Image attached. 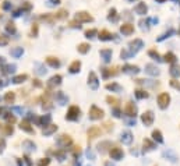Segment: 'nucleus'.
<instances>
[{
    "mask_svg": "<svg viewBox=\"0 0 180 166\" xmlns=\"http://www.w3.org/2000/svg\"><path fill=\"white\" fill-rule=\"evenodd\" d=\"M80 113H81V110H80L78 106L73 105L69 108V112H67V115H66V119L67 120H77L80 117Z\"/></svg>",
    "mask_w": 180,
    "mask_h": 166,
    "instance_id": "f257e3e1",
    "label": "nucleus"
},
{
    "mask_svg": "<svg viewBox=\"0 0 180 166\" xmlns=\"http://www.w3.org/2000/svg\"><path fill=\"white\" fill-rule=\"evenodd\" d=\"M103 117V110L101 108H98V106H91L90 109V119L92 120H99Z\"/></svg>",
    "mask_w": 180,
    "mask_h": 166,
    "instance_id": "f03ea898",
    "label": "nucleus"
},
{
    "mask_svg": "<svg viewBox=\"0 0 180 166\" xmlns=\"http://www.w3.org/2000/svg\"><path fill=\"white\" fill-rule=\"evenodd\" d=\"M76 20L78 22H91L94 21V17L90 13H87V11H78L76 14Z\"/></svg>",
    "mask_w": 180,
    "mask_h": 166,
    "instance_id": "7ed1b4c3",
    "label": "nucleus"
},
{
    "mask_svg": "<svg viewBox=\"0 0 180 166\" xmlns=\"http://www.w3.org/2000/svg\"><path fill=\"white\" fill-rule=\"evenodd\" d=\"M169 102H170V96L169 94L166 92H162V94L158 96V103H159V108L161 109H166L169 106Z\"/></svg>",
    "mask_w": 180,
    "mask_h": 166,
    "instance_id": "20e7f679",
    "label": "nucleus"
},
{
    "mask_svg": "<svg viewBox=\"0 0 180 166\" xmlns=\"http://www.w3.org/2000/svg\"><path fill=\"white\" fill-rule=\"evenodd\" d=\"M88 84H90V87L92 88V90H97L98 85H99V81H98V76L95 74L94 71H91L90 74H88Z\"/></svg>",
    "mask_w": 180,
    "mask_h": 166,
    "instance_id": "39448f33",
    "label": "nucleus"
},
{
    "mask_svg": "<svg viewBox=\"0 0 180 166\" xmlns=\"http://www.w3.org/2000/svg\"><path fill=\"white\" fill-rule=\"evenodd\" d=\"M141 120H142V123H144L145 126H151L152 123H154V113L151 110H147L144 115L141 116Z\"/></svg>",
    "mask_w": 180,
    "mask_h": 166,
    "instance_id": "423d86ee",
    "label": "nucleus"
},
{
    "mask_svg": "<svg viewBox=\"0 0 180 166\" xmlns=\"http://www.w3.org/2000/svg\"><path fill=\"white\" fill-rule=\"evenodd\" d=\"M101 133H102V130L99 129V127H98V126H92L90 130H88V133H87V134H88V138H90V140H94V138L99 137Z\"/></svg>",
    "mask_w": 180,
    "mask_h": 166,
    "instance_id": "0eeeda50",
    "label": "nucleus"
},
{
    "mask_svg": "<svg viewBox=\"0 0 180 166\" xmlns=\"http://www.w3.org/2000/svg\"><path fill=\"white\" fill-rule=\"evenodd\" d=\"M124 113L129 116H136L137 113V108L134 106L133 102H127L126 105H124Z\"/></svg>",
    "mask_w": 180,
    "mask_h": 166,
    "instance_id": "6e6552de",
    "label": "nucleus"
},
{
    "mask_svg": "<svg viewBox=\"0 0 180 166\" xmlns=\"http://www.w3.org/2000/svg\"><path fill=\"white\" fill-rule=\"evenodd\" d=\"M110 156L113 159H122L123 158V155H124V152H123V149L122 148H119V147H113V148L110 149Z\"/></svg>",
    "mask_w": 180,
    "mask_h": 166,
    "instance_id": "1a4fd4ad",
    "label": "nucleus"
},
{
    "mask_svg": "<svg viewBox=\"0 0 180 166\" xmlns=\"http://www.w3.org/2000/svg\"><path fill=\"white\" fill-rule=\"evenodd\" d=\"M120 32L124 34V35H131L134 32V25L133 24H130V22H126V24H123L120 27Z\"/></svg>",
    "mask_w": 180,
    "mask_h": 166,
    "instance_id": "9d476101",
    "label": "nucleus"
},
{
    "mask_svg": "<svg viewBox=\"0 0 180 166\" xmlns=\"http://www.w3.org/2000/svg\"><path fill=\"white\" fill-rule=\"evenodd\" d=\"M98 38L101 41H110L113 39V34H110L108 29H102V31L98 32Z\"/></svg>",
    "mask_w": 180,
    "mask_h": 166,
    "instance_id": "9b49d317",
    "label": "nucleus"
},
{
    "mask_svg": "<svg viewBox=\"0 0 180 166\" xmlns=\"http://www.w3.org/2000/svg\"><path fill=\"white\" fill-rule=\"evenodd\" d=\"M134 11L137 13V14H141V15H144L147 14V11H148V7H147V4L144 3V2H140V3L134 7Z\"/></svg>",
    "mask_w": 180,
    "mask_h": 166,
    "instance_id": "f8f14e48",
    "label": "nucleus"
},
{
    "mask_svg": "<svg viewBox=\"0 0 180 166\" xmlns=\"http://www.w3.org/2000/svg\"><path fill=\"white\" fill-rule=\"evenodd\" d=\"M129 46H130L131 50L137 52V50H140L141 47H142V41H141V39H134V41H131V42L129 44Z\"/></svg>",
    "mask_w": 180,
    "mask_h": 166,
    "instance_id": "ddd939ff",
    "label": "nucleus"
},
{
    "mask_svg": "<svg viewBox=\"0 0 180 166\" xmlns=\"http://www.w3.org/2000/svg\"><path fill=\"white\" fill-rule=\"evenodd\" d=\"M102 74H103L105 78H109V77L116 76V74H117V69H116V67H110V69H102Z\"/></svg>",
    "mask_w": 180,
    "mask_h": 166,
    "instance_id": "4468645a",
    "label": "nucleus"
},
{
    "mask_svg": "<svg viewBox=\"0 0 180 166\" xmlns=\"http://www.w3.org/2000/svg\"><path fill=\"white\" fill-rule=\"evenodd\" d=\"M90 49H91V45H90V44H87V42H83V44H80V45H78V47H77L78 53H81V54L88 53V52H90Z\"/></svg>",
    "mask_w": 180,
    "mask_h": 166,
    "instance_id": "2eb2a0df",
    "label": "nucleus"
},
{
    "mask_svg": "<svg viewBox=\"0 0 180 166\" xmlns=\"http://www.w3.org/2000/svg\"><path fill=\"white\" fill-rule=\"evenodd\" d=\"M123 71L124 73H138L140 71V67L134 64H124L123 66Z\"/></svg>",
    "mask_w": 180,
    "mask_h": 166,
    "instance_id": "dca6fc26",
    "label": "nucleus"
},
{
    "mask_svg": "<svg viewBox=\"0 0 180 166\" xmlns=\"http://www.w3.org/2000/svg\"><path fill=\"white\" fill-rule=\"evenodd\" d=\"M53 17H54V20H64V18L69 17V11L64 10V8H61L56 14H53Z\"/></svg>",
    "mask_w": 180,
    "mask_h": 166,
    "instance_id": "f3484780",
    "label": "nucleus"
},
{
    "mask_svg": "<svg viewBox=\"0 0 180 166\" xmlns=\"http://www.w3.org/2000/svg\"><path fill=\"white\" fill-rule=\"evenodd\" d=\"M20 127H21V130L27 131V133H31V134L34 133V129L31 127V123H29L28 120H22L21 124H20Z\"/></svg>",
    "mask_w": 180,
    "mask_h": 166,
    "instance_id": "a211bd4d",
    "label": "nucleus"
},
{
    "mask_svg": "<svg viewBox=\"0 0 180 166\" xmlns=\"http://www.w3.org/2000/svg\"><path fill=\"white\" fill-rule=\"evenodd\" d=\"M99 54H101V57L105 61H109L112 59V49H102V50L99 52Z\"/></svg>",
    "mask_w": 180,
    "mask_h": 166,
    "instance_id": "6ab92c4d",
    "label": "nucleus"
},
{
    "mask_svg": "<svg viewBox=\"0 0 180 166\" xmlns=\"http://www.w3.org/2000/svg\"><path fill=\"white\" fill-rule=\"evenodd\" d=\"M80 69H81V61H80V60H74L71 64H70V67H69L70 73H78Z\"/></svg>",
    "mask_w": 180,
    "mask_h": 166,
    "instance_id": "aec40b11",
    "label": "nucleus"
},
{
    "mask_svg": "<svg viewBox=\"0 0 180 166\" xmlns=\"http://www.w3.org/2000/svg\"><path fill=\"white\" fill-rule=\"evenodd\" d=\"M46 63L49 66H52V67H59L60 66V61H59L57 57H53V56H49V57H46Z\"/></svg>",
    "mask_w": 180,
    "mask_h": 166,
    "instance_id": "412c9836",
    "label": "nucleus"
},
{
    "mask_svg": "<svg viewBox=\"0 0 180 166\" xmlns=\"http://www.w3.org/2000/svg\"><path fill=\"white\" fill-rule=\"evenodd\" d=\"M163 60L166 61V63H176V54L172 53V52H168V53L163 56Z\"/></svg>",
    "mask_w": 180,
    "mask_h": 166,
    "instance_id": "4be33fe9",
    "label": "nucleus"
},
{
    "mask_svg": "<svg viewBox=\"0 0 180 166\" xmlns=\"http://www.w3.org/2000/svg\"><path fill=\"white\" fill-rule=\"evenodd\" d=\"M15 99V94L13 92V91H10V92H7V94L4 95V101H6V103H13Z\"/></svg>",
    "mask_w": 180,
    "mask_h": 166,
    "instance_id": "5701e85b",
    "label": "nucleus"
},
{
    "mask_svg": "<svg viewBox=\"0 0 180 166\" xmlns=\"http://www.w3.org/2000/svg\"><path fill=\"white\" fill-rule=\"evenodd\" d=\"M147 71L149 73V74H154V76H156V74H159V69L156 67V66H154V64H147Z\"/></svg>",
    "mask_w": 180,
    "mask_h": 166,
    "instance_id": "b1692460",
    "label": "nucleus"
},
{
    "mask_svg": "<svg viewBox=\"0 0 180 166\" xmlns=\"http://www.w3.org/2000/svg\"><path fill=\"white\" fill-rule=\"evenodd\" d=\"M117 13H116V8H110L109 10V15H108V20L109 21H117Z\"/></svg>",
    "mask_w": 180,
    "mask_h": 166,
    "instance_id": "393cba45",
    "label": "nucleus"
},
{
    "mask_svg": "<svg viewBox=\"0 0 180 166\" xmlns=\"http://www.w3.org/2000/svg\"><path fill=\"white\" fill-rule=\"evenodd\" d=\"M106 102H108L109 105H112V106H117L120 103V101L117 99V98H115V96H108V98H106Z\"/></svg>",
    "mask_w": 180,
    "mask_h": 166,
    "instance_id": "a878e982",
    "label": "nucleus"
},
{
    "mask_svg": "<svg viewBox=\"0 0 180 166\" xmlns=\"http://www.w3.org/2000/svg\"><path fill=\"white\" fill-rule=\"evenodd\" d=\"M27 78H28V76H27V74H21V76H17V77H14V80H13V83H15V84L24 83V81H25Z\"/></svg>",
    "mask_w": 180,
    "mask_h": 166,
    "instance_id": "bb28decb",
    "label": "nucleus"
},
{
    "mask_svg": "<svg viewBox=\"0 0 180 166\" xmlns=\"http://www.w3.org/2000/svg\"><path fill=\"white\" fill-rule=\"evenodd\" d=\"M106 90H112V91H120V90H122V87H120L119 84L112 83V84H106Z\"/></svg>",
    "mask_w": 180,
    "mask_h": 166,
    "instance_id": "cd10ccee",
    "label": "nucleus"
},
{
    "mask_svg": "<svg viewBox=\"0 0 180 166\" xmlns=\"http://www.w3.org/2000/svg\"><path fill=\"white\" fill-rule=\"evenodd\" d=\"M136 96L140 98V99H144V98H148V92L144 90H137L136 91Z\"/></svg>",
    "mask_w": 180,
    "mask_h": 166,
    "instance_id": "c85d7f7f",
    "label": "nucleus"
},
{
    "mask_svg": "<svg viewBox=\"0 0 180 166\" xmlns=\"http://www.w3.org/2000/svg\"><path fill=\"white\" fill-rule=\"evenodd\" d=\"M60 81H61V76H54V77H52L51 78V81H49V87H52V85H54V84H60Z\"/></svg>",
    "mask_w": 180,
    "mask_h": 166,
    "instance_id": "c756f323",
    "label": "nucleus"
},
{
    "mask_svg": "<svg viewBox=\"0 0 180 166\" xmlns=\"http://www.w3.org/2000/svg\"><path fill=\"white\" fill-rule=\"evenodd\" d=\"M169 84H170V87H173L175 90H177V91H180V83L177 81L176 78H172L169 81Z\"/></svg>",
    "mask_w": 180,
    "mask_h": 166,
    "instance_id": "7c9ffc66",
    "label": "nucleus"
},
{
    "mask_svg": "<svg viewBox=\"0 0 180 166\" xmlns=\"http://www.w3.org/2000/svg\"><path fill=\"white\" fill-rule=\"evenodd\" d=\"M61 144L63 145H70L71 144V137L70 135H61Z\"/></svg>",
    "mask_w": 180,
    "mask_h": 166,
    "instance_id": "2f4dec72",
    "label": "nucleus"
},
{
    "mask_svg": "<svg viewBox=\"0 0 180 166\" xmlns=\"http://www.w3.org/2000/svg\"><path fill=\"white\" fill-rule=\"evenodd\" d=\"M170 74L173 77H176L180 74V66H172V69H170Z\"/></svg>",
    "mask_w": 180,
    "mask_h": 166,
    "instance_id": "473e14b6",
    "label": "nucleus"
},
{
    "mask_svg": "<svg viewBox=\"0 0 180 166\" xmlns=\"http://www.w3.org/2000/svg\"><path fill=\"white\" fill-rule=\"evenodd\" d=\"M57 130V126H54V124H51V126L47 127V129H45L43 130V134H52L53 131Z\"/></svg>",
    "mask_w": 180,
    "mask_h": 166,
    "instance_id": "72a5a7b5",
    "label": "nucleus"
},
{
    "mask_svg": "<svg viewBox=\"0 0 180 166\" xmlns=\"http://www.w3.org/2000/svg\"><path fill=\"white\" fill-rule=\"evenodd\" d=\"M41 20H45L47 22H53L54 17H53V14H45V15H41Z\"/></svg>",
    "mask_w": 180,
    "mask_h": 166,
    "instance_id": "f704fd0d",
    "label": "nucleus"
},
{
    "mask_svg": "<svg viewBox=\"0 0 180 166\" xmlns=\"http://www.w3.org/2000/svg\"><path fill=\"white\" fill-rule=\"evenodd\" d=\"M152 137H154L155 140H158V142H162V134H161L159 130H155L154 133H152Z\"/></svg>",
    "mask_w": 180,
    "mask_h": 166,
    "instance_id": "c9c22d12",
    "label": "nucleus"
},
{
    "mask_svg": "<svg viewBox=\"0 0 180 166\" xmlns=\"http://www.w3.org/2000/svg\"><path fill=\"white\" fill-rule=\"evenodd\" d=\"M97 34H98V31H97V29H94V28H92V29H87V31H85V36H87V38H92V36L97 35Z\"/></svg>",
    "mask_w": 180,
    "mask_h": 166,
    "instance_id": "e433bc0d",
    "label": "nucleus"
},
{
    "mask_svg": "<svg viewBox=\"0 0 180 166\" xmlns=\"http://www.w3.org/2000/svg\"><path fill=\"white\" fill-rule=\"evenodd\" d=\"M6 29H7L8 32H11V34L15 32V27H14V24H13V22H7V25H6Z\"/></svg>",
    "mask_w": 180,
    "mask_h": 166,
    "instance_id": "4c0bfd02",
    "label": "nucleus"
},
{
    "mask_svg": "<svg viewBox=\"0 0 180 166\" xmlns=\"http://www.w3.org/2000/svg\"><path fill=\"white\" fill-rule=\"evenodd\" d=\"M8 44V36L0 35V45H7Z\"/></svg>",
    "mask_w": 180,
    "mask_h": 166,
    "instance_id": "58836bf2",
    "label": "nucleus"
},
{
    "mask_svg": "<svg viewBox=\"0 0 180 166\" xmlns=\"http://www.w3.org/2000/svg\"><path fill=\"white\" fill-rule=\"evenodd\" d=\"M148 54H149L151 57H154V59H159V53L155 50V49H151V50L148 52Z\"/></svg>",
    "mask_w": 180,
    "mask_h": 166,
    "instance_id": "ea45409f",
    "label": "nucleus"
},
{
    "mask_svg": "<svg viewBox=\"0 0 180 166\" xmlns=\"http://www.w3.org/2000/svg\"><path fill=\"white\" fill-rule=\"evenodd\" d=\"M80 24H81V22H78L77 20H74V21H70V24H69V25L71 27V28H80V27H81Z\"/></svg>",
    "mask_w": 180,
    "mask_h": 166,
    "instance_id": "a19ab883",
    "label": "nucleus"
},
{
    "mask_svg": "<svg viewBox=\"0 0 180 166\" xmlns=\"http://www.w3.org/2000/svg\"><path fill=\"white\" fill-rule=\"evenodd\" d=\"M31 35H32V36L38 35V24H34V25H32V29H31Z\"/></svg>",
    "mask_w": 180,
    "mask_h": 166,
    "instance_id": "79ce46f5",
    "label": "nucleus"
},
{
    "mask_svg": "<svg viewBox=\"0 0 180 166\" xmlns=\"http://www.w3.org/2000/svg\"><path fill=\"white\" fill-rule=\"evenodd\" d=\"M144 147H148V149H152L154 148V144L149 140H144Z\"/></svg>",
    "mask_w": 180,
    "mask_h": 166,
    "instance_id": "37998d69",
    "label": "nucleus"
},
{
    "mask_svg": "<svg viewBox=\"0 0 180 166\" xmlns=\"http://www.w3.org/2000/svg\"><path fill=\"white\" fill-rule=\"evenodd\" d=\"M4 130H6V134H11L13 133V127L8 126V124H6V127H4Z\"/></svg>",
    "mask_w": 180,
    "mask_h": 166,
    "instance_id": "c03bdc74",
    "label": "nucleus"
},
{
    "mask_svg": "<svg viewBox=\"0 0 180 166\" xmlns=\"http://www.w3.org/2000/svg\"><path fill=\"white\" fill-rule=\"evenodd\" d=\"M22 8H24V10H29V8H31V4H29L28 2H25V4L22 6Z\"/></svg>",
    "mask_w": 180,
    "mask_h": 166,
    "instance_id": "a18cd8bd",
    "label": "nucleus"
},
{
    "mask_svg": "<svg viewBox=\"0 0 180 166\" xmlns=\"http://www.w3.org/2000/svg\"><path fill=\"white\" fill-rule=\"evenodd\" d=\"M52 2H53L54 4H59V3H60V0H52Z\"/></svg>",
    "mask_w": 180,
    "mask_h": 166,
    "instance_id": "49530a36",
    "label": "nucleus"
},
{
    "mask_svg": "<svg viewBox=\"0 0 180 166\" xmlns=\"http://www.w3.org/2000/svg\"><path fill=\"white\" fill-rule=\"evenodd\" d=\"M156 2H159V3H163V2H165V0H156Z\"/></svg>",
    "mask_w": 180,
    "mask_h": 166,
    "instance_id": "de8ad7c7",
    "label": "nucleus"
},
{
    "mask_svg": "<svg viewBox=\"0 0 180 166\" xmlns=\"http://www.w3.org/2000/svg\"><path fill=\"white\" fill-rule=\"evenodd\" d=\"M179 35H180V28H179Z\"/></svg>",
    "mask_w": 180,
    "mask_h": 166,
    "instance_id": "09e8293b",
    "label": "nucleus"
},
{
    "mask_svg": "<svg viewBox=\"0 0 180 166\" xmlns=\"http://www.w3.org/2000/svg\"><path fill=\"white\" fill-rule=\"evenodd\" d=\"M129 2H134V0H129Z\"/></svg>",
    "mask_w": 180,
    "mask_h": 166,
    "instance_id": "8fccbe9b",
    "label": "nucleus"
},
{
    "mask_svg": "<svg viewBox=\"0 0 180 166\" xmlns=\"http://www.w3.org/2000/svg\"><path fill=\"white\" fill-rule=\"evenodd\" d=\"M179 4H180V2H179Z\"/></svg>",
    "mask_w": 180,
    "mask_h": 166,
    "instance_id": "3c124183",
    "label": "nucleus"
}]
</instances>
